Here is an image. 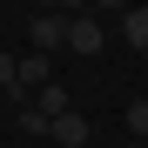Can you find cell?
<instances>
[{
  "instance_id": "obj_1",
  "label": "cell",
  "mask_w": 148,
  "mask_h": 148,
  "mask_svg": "<svg viewBox=\"0 0 148 148\" xmlns=\"http://www.w3.org/2000/svg\"><path fill=\"white\" fill-rule=\"evenodd\" d=\"M67 47H74V54H101V47H108V27L94 14H74L67 20Z\"/></svg>"
},
{
  "instance_id": "obj_2",
  "label": "cell",
  "mask_w": 148,
  "mask_h": 148,
  "mask_svg": "<svg viewBox=\"0 0 148 148\" xmlns=\"http://www.w3.org/2000/svg\"><path fill=\"white\" fill-rule=\"evenodd\" d=\"M27 40L40 47V54H54V47H67V14H34V27H27Z\"/></svg>"
},
{
  "instance_id": "obj_3",
  "label": "cell",
  "mask_w": 148,
  "mask_h": 148,
  "mask_svg": "<svg viewBox=\"0 0 148 148\" xmlns=\"http://www.w3.org/2000/svg\"><path fill=\"white\" fill-rule=\"evenodd\" d=\"M47 141H54V148H88V121L67 108V114H54V121H47Z\"/></svg>"
},
{
  "instance_id": "obj_4",
  "label": "cell",
  "mask_w": 148,
  "mask_h": 148,
  "mask_svg": "<svg viewBox=\"0 0 148 148\" xmlns=\"http://www.w3.org/2000/svg\"><path fill=\"white\" fill-rule=\"evenodd\" d=\"M47 81H54V67H47L40 47H34V54H20V94H27V101H34V88H47Z\"/></svg>"
},
{
  "instance_id": "obj_5",
  "label": "cell",
  "mask_w": 148,
  "mask_h": 148,
  "mask_svg": "<svg viewBox=\"0 0 148 148\" xmlns=\"http://www.w3.org/2000/svg\"><path fill=\"white\" fill-rule=\"evenodd\" d=\"M34 108H40L47 121H54V114H67V108H74V94H67L61 81H47V88H34Z\"/></svg>"
},
{
  "instance_id": "obj_6",
  "label": "cell",
  "mask_w": 148,
  "mask_h": 148,
  "mask_svg": "<svg viewBox=\"0 0 148 148\" xmlns=\"http://www.w3.org/2000/svg\"><path fill=\"white\" fill-rule=\"evenodd\" d=\"M121 40H128V47H148V0H135V7L121 14Z\"/></svg>"
},
{
  "instance_id": "obj_7",
  "label": "cell",
  "mask_w": 148,
  "mask_h": 148,
  "mask_svg": "<svg viewBox=\"0 0 148 148\" xmlns=\"http://www.w3.org/2000/svg\"><path fill=\"white\" fill-rule=\"evenodd\" d=\"M0 94H7V101L20 108V101H27V94H20V61L7 54V47H0Z\"/></svg>"
},
{
  "instance_id": "obj_8",
  "label": "cell",
  "mask_w": 148,
  "mask_h": 148,
  "mask_svg": "<svg viewBox=\"0 0 148 148\" xmlns=\"http://www.w3.org/2000/svg\"><path fill=\"white\" fill-rule=\"evenodd\" d=\"M20 135H47V114H40L34 101H20Z\"/></svg>"
},
{
  "instance_id": "obj_9",
  "label": "cell",
  "mask_w": 148,
  "mask_h": 148,
  "mask_svg": "<svg viewBox=\"0 0 148 148\" xmlns=\"http://www.w3.org/2000/svg\"><path fill=\"white\" fill-rule=\"evenodd\" d=\"M40 14H67L74 20V14H88V0H40Z\"/></svg>"
},
{
  "instance_id": "obj_10",
  "label": "cell",
  "mask_w": 148,
  "mask_h": 148,
  "mask_svg": "<svg viewBox=\"0 0 148 148\" xmlns=\"http://www.w3.org/2000/svg\"><path fill=\"white\" fill-rule=\"evenodd\" d=\"M128 128H135V135L148 141V101H128Z\"/></svg>"
},
{
  "instance_id": "obj_11",
  "label": "cell",
  "mask_w": 148,
  "mask_h": 148,
  "mask_svg": "<svg viewBox=\"0 0 148 148\" xmlns=\"http://www.w3.org/2000/svg\"><path fill=\"white\" fill-rule=\"evenodd\" d=\"M88 7H94V14H128L135 0H88Z\"/></svg>"
}]
</instances>
